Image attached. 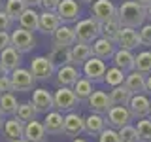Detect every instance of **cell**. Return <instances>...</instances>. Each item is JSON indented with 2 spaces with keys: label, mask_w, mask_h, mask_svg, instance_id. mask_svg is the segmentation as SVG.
<instances>
[{
  "label": "cell",
  "mask_w": 151,
  "mask_h": 142,
  "mask_svg": "<svg viewBox=\"0 0 151 142\" xmlns=\"http://www.w3.org/2000/svg\"><path fill=\"white\" fill-rule=\"evenodd\" d=\"M117 19L123 27L140 28L144 23H147V8L136 0H123V4L117 8Z\"/></svg>",
  "instance_id": "obj_1"
},
{
  "label": "cell",
  "mask_w": 151,
  "mask_h": 142,
  "mask_svg": "<svg viewBox=\"0 0 151 142\" xmlns=\"http://www.w3.org/2000/svg\"><path fill=\"white\" fill-rule=\"evenodd\" d=\"M74 30H76V36H78V42L93 44L96 38L102 36V23H98L96 19H93V17L81 19V21L76 23Z\"/></svg>",
  "instance_id": "obj_2"
},
{
  "label": "cell",
  "mask_w": 151,
  "mask_h": 142,
  "mask_svg": "<svg viewBox=\"0 0 151 142\" xmlns=\"http://www.w3.org/2000/svg\"><path fill=\"white\" fill-rule=\"evenodd\" d=\"M30 72L34 74V78L38 82H47L51 76L57 74V64L53 63V59L49 55L47 57L40 55V57H34L30 61Z\"/></svg>",
  "instance_id": "obj_3"
},
{
  "label": "cell",
  "mask_w": 151,
  "mask_h": 142,
  "mask_svg": "<svg viewBox=\"0 0 151 142\" xmlns=\"http://www.w3.org/2000/svg\"><path fill=\"white\" fill-rule=\"evenodd\" d=\"M53 99H55V110L66 112V114L74 112V108H78V104L81 102L78 97H76L72 87H59L53 93Z\"/></svg>",
  "instance_id": "obj_4"
},
{
  "label": "cell",
  "mask_w": 151,
  "mask_h": 142,
  "mask_svg": "<svg viewBox=\"0 0 151 142\" xmlns=\"http://www.w3.org/2000/svg\"><path fill=\"white\" fill-rule=\"evenodd\" d=\"M91 17L98 23H108L117 19V6L111 0H94L91 6Z\"/></svg>",
  "instance_id": "obj_5"
},
{
  "label": "cell",
  "mask_w": 151,
  "mask_h": 142,
  "mask_svg": "<svg viewBox=\"0 0 151 142\" xmlns=\"http://www.w3.org/2000/svg\"><path fill=\"white\" fill-rule=\"evenodd\" d=\"M12 46L19 53H28L36 47V38L30 30H25V28L19 27L15 30H12Z\"/></svg>",
  "instance_id": "obj_6"
},
{
  "label": "cell",
  "mask_w": 151,
  "mask_h": 142,
  "mask_svg": "<svg viewBox=\"0 0 151 142\" xmlns=\"http://www.w3.org/2000/svg\"><path fill=\"white\" fill-rule=\"evenodd\" d=\"M132 120H134V117H132L129 106H111L110 112L106 114V123H108V127L117 129V131H119L121 127L129 125Z\"/></svg>",
  "instance_id": "obj_7"
},
{
  "label": "cell",
  "mask_w": 151,
  "mask_h": 142,
  "mask_svg": "<svg viewBox=\"0 0 151 142\" xmlns=\"http://www.w3.org/2000/svg\"><path fill=\"white\" fill-rule=\"evenodd\" d=\"M129 110L132 114L136 121L149 117V110H151V99L147 93H140V95H132L130 102H129Z\"/></svg>",
  "instance_id": "obj_8"
},
{
  "label": "cell",
  "mask_w": 151,
  "mask_h": 142,
  "mask_svg": "<svg viewBox=\"0 0 151 142\" xmlns=\"http://www.w3.org/2000/svg\"><path fill=\"white\" fill-rule=\"evenodd\" d=\"M9 76H12L13 89H15V91H25V93L27 91H34V83L38 82V80L34 78V74H32L30 70L19 66V68L13 70Z\"/></svg>",
  "instance_id": "obj_9"
},
{
  "label": "cell",
  "mask_w": 151,
  "mask_h": 142,
  "mask_svg": "<svg viewBox=\"0 0 151 142\" xmlns=\"http://www.w3.org/2000/svg\"><path fill=\"white\" fill-rule=\"evenodd\" d=\"M81 78L79 74V68L74 64H63L57 68L55 74V83L57 87H74V83Z\"/></svg>",
  "instance_id": "obj_10"
},
{
  "label": "cell",
  "mask_w": 151,
  "mask_h": 142,
  "mask_svg": "<svg viewBox=\"0 0 151 142\" xmlns=\"http://www.w3.org/2000/svg\"><path fill=\"white\" fill-rule=\"evenodd\" d=\"M81 70H83V76L89 78L91 82H104L108 66H106V61H102V59H98V57L93 55L91 59L81 66Z\"/></svg>",
  "instance_id": "obj_11"
},
{
  "label": "cell",
  "mask_w": 151,
  "mask_h": 142,
  "mask_svg": "<svg viewBox=\"0 0 151 142\" xmlns=\"http://www.w3.org/2000/svg\"><path fill=\"white\" fill-rule=\"evenodd\" d=\"M87 104H89V108H91V112L100 114V116H106V114L110 112V108L113 106L111 101H110V93L96 91V89H94V93L87 99Z\"/></svg>",
  "instance_id": "obj_12"
},
{
  "label": "cell",
  "mask_w": 151,
  "mask_h": 142,
  "mask_svg": "<svg viewBox=\"0 0 151 142\" xmlns=\"http://www.w3.org/2000/svg\"><path fill=\"white\" fill-rule=\"evenodd\" d=\"M76 42H78V36H76V30L68 25H60L57 30L53 32V46L60 47V49H68L72 47Z\"/></svg>",
  "instance_id": "obj_13"
},
{
  "label": "cell",
  "mask_w": 151,
  "mask_h": 142,
  "mask_svg": "<svg viewBox=\"0 0 151 142\" xmlns=\"http://www.w3.org/2000/svg\"><path fill=\"white\" fill-rule=\"evenodd\" d=\"M93 55L94 57H98V59H102V61H110L113 59V55H115V51H117V44L113 40H108V38H96V40L93 42Z\"/></svg>",
  "instance_id": "obj_14"
},
{
  "label": "cell",
  "mask_w": 151,
  "mask_h": 142,
  "mask_svg": "<svg viewBox=\"0 0 151 142\" xmlns=\"http://www.w3.org/2000/svg\"><path fill=\"white\" fill-rule=\"evenodd\" d=\"M79 12H81V8H79L78 0H60L59 4V9H57V13H59L60 21L64 23H78L79 21Z\"/></svg>",
  "instance_id": "obj_15"
},
{
  "label": "cell",
  "mask_w": 151,
  "mask_h": 142,
  "mask_svg": "<svg viewBox=\"0 0 151 142\" xmlns=\"http://www.w3.org/2000/svg\"><path fill=\"white\" fill-rule=\"evenodd\" d=\"M32 104L36 106L38 112H51L55 110V99H53V93H49L47 89L44 87H38L32 91Z\"/></svg>",
  "instance_id": "obj_16"
},
{
  "label": "cell",
  "mask_w": 151,
  "mask_h": 142,
  "mask_svg": "<svg viewBox=\"0 0 151 142\" xmlns=\"http://www.w3.org/2000/svg\"><path fill=\"white\" fill-rule=\"evenodd\" d=\"M81 133H85V117L76 112H68L64 116V135L78 138Z\"/></svg>",
  "instance_id": "obj_17"
},
{
  "label": "cell",
  "mask_w": 151,
  "mask_h": 142,
  "mask_svg": "<svg viewBox=\"0 0 151 142\" xmlns=\"http://www.w3.org/2000/svg\"><path fill=\"white\" fill-rule=\"evenodd\" d=\"M142 46L140 42V34H138V28H130V27H123L121 34H119V40H117V47L121 49H138Z\"/></svg>",
  "instance_id": "obj_18"
},
{
  "label": "cell",
  "mask_w": 151,
  "mask_h": 142,
  "mask_svg": "<svg viewBox=\"0 0 151 142\" xmlns=\"http://www.w3.org/2000/svg\"><path fill=\"white\" fill-rule=\"evenodd\" d=\"M125 85L130 89L132 95H140V93H147V76L138 72V70H130L127 72Z\"/></svg>",
  "instance_id": "obj_19"
},
{
  "label": "cell",
  "mask_w": 151,
  "mask_h": 142,
  "mask_svg": "<svg viewBox=\"0 0 151 142\" xmlns=\"http://www.w3.org/2000/svg\"><path fill=\"white\" fill-rule=\"evenodd\" d=\"M44 127L47 135H64V116L59 110H51L45 114Z\"/></svg>",
  "instance_id": "obj_20"
},
{
  "label": "cell",
  "mask_w": 151,
  "mask_h": 142,
  "mask_svg": "<svg viewBox=\"0 0 151 142\" xmlns=\"http://www.w3.org/2000/svg\"><path fill=\"white\" fill-rule=\"evenodd\" d=\"M2 135L12 142V140H17V138H23L25 136V123L19 120L17 116L9 117V120L4 121V127H2Z\"/></svg>",
  "instance_id": "obj_21"
},
{
  "label": "cell",
  "mask_w": 151,
  "mask_h": 142,
  "mask_svg": "<svg viewBox=\"0 0 151 142\" xmlns=\"http://www.w3.org/2000/svg\"><path fill=\"white\" fill-rule=\"evenodd\" d=\"M70 53H72V64L79 68V66H83L93 57V46L83 44V42H76V44L70 47Z\"/></svg>",
  "instance_id": "obj_22"
},
{
  "label": "cell",
  "mask_w": 151,
  "mask_h": 142,
  "mask_svg": "<svg viewBox=\"0 0 151 142\" xmlns=\"http://www.w3.org/2000/svg\"><path fill=\"white\" fill-rule=\"evenodd\" d=\"M60 25H63V21H60V17H59L57 12H42L40 13V32L53 36V32Z\"/></svg>",
  "instance_id": "obj_23"
},
{
  "label": "cell",
  "mask_w": 151,
  "mask_h": 142,
  "mask_svg": "<svg viewBox=\"0 0 151 142\" xmlns=\"http://www.w3.org/2000/svg\"><path fill=\"white\" fill-rule=\"evenodd\" d=\"M106 127H108L106 116H100V114L91 112L87 117H85V133L91 135V136H98Z\"/></svg>",
  "instance_id": "obj_24"
},
{
  "label": "cell",
  "mask_w": 151,
  "mask_h": 142,
  "mask_svg": "<svg viewBox=\"0 0 151 142\" xmlns=\"http://www.w3.org/2000/svg\"><path fill=\"white\" fill-rule=\"evenodd\" d=\"M21 55L23 53H19L13 46H9L4 51H0V63L6 66V70L12 74L13 70H17L19 66H21Z\"/></svg>",
  "instance_id": "obj_25"
},
{
  "label": "cell",
  "mask_w": 151,
  "mask_h": 142,
  "mask_svg": "<svg viewBox=\"0 0 151 142\" xmlns=\"http://www.w3.org/2000/svg\"><path fill=\"white\" fill-rule=\"evenodd\" d=\"M134 59L136 55L132 53L130 49H121V47H117L115 55H113V66H117V68L125 70V72H130V70H134Z\"/></svg>",
  "instance_id": "obj_26"
},
{
  "label": "cell",
  "mask_w": 151,
  "mask_h": 142,
  "mask_svg": "<svg viewBox=\"0 0 151 142\" xmlns=\"http://www.w3.org/2000/svg\"><path fill=\"white\" fill-rule=\"evenodd\" d=\"M45 127H44V121H28L25 123V136L23 138H27L28 142H44L45 140Z\"/></svg>",
  "instance_id": "obj_27"
},
{
  "label": "cell",
  "mask_w": 151,
  "mask_h": 142,
  "mask_svg": "<svg viewBox=\"0 0 151 142\" xmlns=\"http://www.w3.org/2000/svg\"><path fill=\"white\" fill-rule=\"evenodd\" d=\"M17 21H19V27L25 28V30H30V32L40 30V13H36L34 8H27L25 13Z\"/></svg>",
  "instance_id": "obj_28"
},
{
  "label": "cell",
  "mask_w": 151,
  "mask_h": 142,
  "mask_svg": "<svg viewBox=\"0 0 151 142\" xmlns=\"http://www.w3.org/2000/svg\"><path fill=\"white\" fill-rule=\"evenodd\" d=\"M130 99H132V93H130V89L127 87L125 83H123V85H117V87H111L110 101H111L113 106H129Z\"/></svg>",
  "instance_id": "obj_29"
},
{
  "label": "cell",
  "mask_w": 151,
  "mask_h": 142,
  "mask_svg": "<svg viewBox=\"0 0 151 142\" xmlns=\"http://www.w3.org/2000/svg\"><path fill=\"white\" fill-rule=\"evenodd\" d=\"M93 83L94 82H91L89 78H85V76H81V78L78 80V82L74 83V93H76V97L79 99V101H87L89 97L94 93V87H93Z\"/></svg>",
  "instance_id": "obj_30"
},
{
  "label": "cell",
  "mask_w": 151,
  "mask_h": 142,
  "mask_svg": "<svg viewBox=\"0 0 151 142\" xmlns=\"http://www.w3.org/2000/svg\"><path fill=\"white\" fill-rule=\"evenodd\" d=\"M19 102L13 93H0V112L2 116H15Z\"/></svg>",
  "instance_id": "obj_31"
},
{
  "label": "cell",
  "mask_w": 151,
  "mask_h": 142,
  "mask_svg": "<svg viewBox=\"0 0 151 142\" xmlns=\"http://www.w3.org/2000/svg\"><path fill=\"white\" fill-rule=\"evenodd\" d=\"M127 80V72L121 68H117V66H110V68L106 70V76H104V83L108 85V87H117V85H123Z\"/></svg>",
  "instance_id": "obj_32"
},
{
  "label": "cell",
  "mask_w": 151,
  "mask_h": 142,
  "mask_svg": "<svg viewBox=\"0 0 151 142\" xmlns=\"http://www.w3.org/2000/svg\"><path fill=\"white\" fill-rule=\"evenodd\" d=\"M27 8H28L27 0H6V4H4V12H6L13 21H17V19L25 13Z\"/></svg>",
  "instance_id": "obj_33"
},
{
  "label": "cell",
  "mask_w": 151,
  "mask_h": 142,
  "mask_svg": "<svg viewBox=\"0 0 151 142\" xmlns=\"http://www.w3.org/2000/svg\"><path fill=\"white\" fill-rule=\"evenodd\" d=\"M38 114H40V112L36 110V106L32 104V101H27V102H21V104H19L15 116H17L23 123H28V121H34Z\"/></svg>",
  "instance_id": "obj_34"
},
{
  "label": "cell",
  "mask_w": 151,
  "mask_h": 142,
  "mask_svg": "<svg viewBox=\"0 0 151 142\" xmlns=\"http://www.w3.org/2000/svg\"><path fill=\"white\" fill-rule=\"evenodd\" d=\"M121 30H123V25L119 23V19H113V21L102 23V36L108 38V40H113L115 44H117V40H119Z\"/></svg>",
  "instance_id": "obj_35"
},
{
  "label": "cell",
  "mask_w": 151,
  "mask_h": 142,
  "mask_svg": "<svg viewBox=\"0 0 151 142\" xmlns=\"http://www.w3.org/2000/svg\"><path fill=\"white\" fill-rule=\"evenodd\" d=\"M134 70H138L142 74H151V51H140L136 53L134 59Z\"/></svg>",
  "instance_id": "obj_36"
},
{
  "label": "cell",
  "mask_w": 151,
  "mask_h": 142,
  "mask_svg": "<svg viewBox=\"0 0 151 142\" xmlns=\"http://www.w3.org/2000/svg\"><path fill=\"white\" fill-rule=\"evenodd\" d=\"M136 131H138V140L140 142H151V117L136 121Z\"/></svg>",
  "instance_id": "obj_37"
},
{
  "label": "cell",
  "mask_w": 151,
  "mask_h": 142,
  "mask_svg": "<svg viewBox=\"0 0 151 142\" xmlns=\"http://www.w3.org/2000/svg\"><path fill=\"white\" fill-rule=\"evenodd\" d=\"M51 59H53V63H60L59 66L63 64H72V53H70V47L68 49H60V47H55L53 51H51Z\"/></svg>",
  "instance_id": "obj_38"
},
{
  "label": "cell",
  "mask_w": 151,
  "mask_h": 142,
  "mask_svg": "<svg viewBox=\"0 0 151 142\" xmlns=\"http://www.w3.org/2000/svg\"><path fill=\"white\" fill-rule=\"evenodd\" d=\"M119 136H121V142H140L138 140V131H136V125H129L121 127L119 129Z\"/></svg>",
  "instance_id": "obj_39"
},
{
  "label": "cell",
  "mask_w": 151,
  "mask_h": 142,
  "mask_svg": "<svg viewBox=\"0 0 151 142\" xmlns=\"http://www.w3.org/2000/svg\"><path fill=\"white\" fill-rule=\"evenodd\" d=\"M98 142H121L119 131L111 129V127H106V129L98 135Z\"/></svg>",
  "instance_id": "obj_40"
},
{
  "label": "cell",
  "mask_w": 151,
  "mask_h": 142,
  "mask_svg": "<svg viewBox=\"0 0 151 142\" xmlns=\"http://www.w3.org/2000/svg\"><path fill=\"white\" fill-rule=\"evenodd\" d=\"M138 34H140V42L142 46H147L151 47V23H144L140 28H138Z\"/></svg>",
  "instance_id": "obj_41"
},
{
  "label": "cell",
  "mask_w": 151,
  "mask_h": 142,
  "mask_svg": "<svg viewBox=\"0 0 151 142\" xmlns=\"http://www.w3.org/2000/svg\"><path fill=\"white\" fill-rule=\"evenodd\" d=\"M13 82H12V76L6 74L0 78V93H13Z\"/></svg>",
  "instance_id": "obj_42"
},
{
  "label": "cell",
  "mask_w": 151,
  "mask_h": 142,
  "mask_svg": "<svg viewBox=\"0 0 151 142\" xmlns=\"http://www.w3.org/2000/svg\"><path fill=\"white\" fill-rule=\"evenodd\" d=\"M13 27V19L8 15L4 9H0V30H9V28Z\"/></svg>",
  "instance_id": "obj_43"
},
{
  "label": "cell",
  "mask_w": 151,
  "mask_h": 142,
  "mask_svg": "<svg viewBox=\"0 0 151 142\" xmlns=\"http://www.w3.org/2000/svg\"><path fill=\"white\" fill-rule=\"evenodd\" d=\"M9 46H12V32L0 30V51H4Z\"/></svg>",
  "instance_id": "obj_44"
},
{
  "label": "cell",
  "mask_w": 151,
  "mask_h": 142,
  "mask_svg": "<svg viewBox=\"0 0 151 142\" xmlns=\"http://www.w3.org/2000/svg\"><path fill=\"white\" fill-rule=\"evenodd\" d=\"M60 0H42V8L44 12H57L59 9Z\"/></svg>",
  "instance_id": "obj_45"
},
{
  "label": "cell",
  "mask_w": 151,
  "mask_h": 142,
  "mask_svg": "<svg viewBox=\"0 0 151 142\" xmlns=\"http://www.w3.org/2000/svg\"><path fill=\"white\" fill-rule=\"evenodd\" d=\"M28 8H34V6H42V0H27Z\"/></svg>",
  "instance_id": "obj_46"
},
{
  "label": "cell",
  "mask_w": 151,
  "mask_h": 142,
  "mask_svg": "<svg viewBox=\"0 0 151 142\" xmlns=\"http://www.w3.org/2000/svg\"><path fill=\"white\" fill-rule=\"evenodd\" d=\"M138 4H142L144 8H151V0H136Z\"/></svg>",
  "instance_id": "obj_47"
},
{
  "label": "cell",
  "mask_w": 151,
  "mask_h": 142,
  "mask_svg": "<svg viewBox=\"0 0 151 142\" xmlns=\"http://www.w3.org/2000/svg\"><path fill=\"white\" fill-rule=\"evenodd\" d=\"M6 74H9V72L6 70V66H4L2 63H0V78H2V76H6Z\"/></svg>",
  "instance_id": "obj_48"
},
{
  "label": "cell",
  "mask_w": 151,
  "mask_h": 142,
  "mask_svg": "<svg viewBox=\"0 0 151 142\" xmlns=\"http://www.w3.org/2000/svg\"><path fill=\"white\" fill-rule=\"evenodd\" d=\"M147 95L151 97V74H147Z\"/></svg>",
  "instance_id": "obj_49"
},
{
  "label": "cell",
  "mask_w": 151,
  "mask_h": 142,
  "mask_svg": "<svg viewBox=\"0 0 151 142\" xmlns=\"http://www.w3.org/2000/svg\"><path fill=\"white\" fill-rule=\"evenodd\" d=\"M4 121H6V120H4V116H2V112H0V129H2V127H4Z\"/></svg>",
  "instance_id": "obj_50"
},
{
  "label": "cell",
  "mask_w": 151,
  "mask_h": 142,
  "mask_svg": "<svg viewBox=\"0 0 151 142\" xmlns=\"http://www.w3.org/2000/svg\"><path fill=\"white\" fill-rule=\"evenodd\" d=\"M147 21L151 23V8H147Z\"/></svg>",
  "instance_id": "obj_51"
},
{
  "label": "cell",
  "mask_w": 151,
  "mask_h": 142,
  "mask_svg": "<svg viewBox=\"0 0 151 142\" xmlns=\"http://www.w3.org/2000/svg\"><path fill=\"white\" fill-rule=\"evenodd\" d=\"M12 142H28L27 138H17V140H12Z\"/></svg>",
  "instance_id": "obj_52"
},
{
  "label": "cell",
  "mask_w": 151,
  "mask_h": 142,
  "mask_svg": "<svg viewBox=\"0 0 151 142\" xmlns=\"http://www.w3.org/2000/svg\"><path fill=\"white\" fill-rule=\"evenodd\" d=\"M74 142H87V140H83V138H79V136H78V138H74Z\"/></svg>",
  "instance_id": "obj_53"
},
{
  "label": "cell",
  "mask_w": 151,
  "mask_h": 142,
  "mask_svg": "<svg viewBox=\"0 0 151 142\" xmlns=\"http://www.w3.org/2000/svg\"><path fill=\"white\" fill-rule=\"evenodd\" d=\"M81 2H94V0H81Z\"/></svg>",
  "instance_id": "obj_54"
},
{
  "label": "cell",
  "mask_w": 151,
  "mask_h": 142,
  "mask_svg": "<svg viewBox=\"0 0 151 142\" xmlns=\"http://www.w3.org/2000/svg\"><path fill=\"white\" fill-rule=\"evenodd\" d=\"M149 117H151V110H149Z\"/></svg>",
  "instance_id": "obj_55"
},
{
  "label": "cell",
  "mask_w": 151,
  "mask_h": 142,
  "mask_svg": "<svg viewBox=\"0 0 151 142\" xmlns=\"http://www.w3.org/2000/svg\"><path fill=\"white\" fill-rule=\"evenodd\" d=\"M44 142H45V140H44Z\"/></svg>",
  "instance_id": "obj_56"
}]
</instances>
